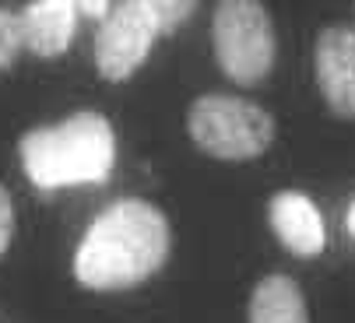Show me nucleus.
<instances>
[{
  "mask_svg": "<svg viewBox=\"0 0 355 323\" xmlns=\"http://www.w3.org/2000/svg\"><path fill=\"white\" fill-rule=\"evenodd\" d=\"M169 256V222L166 214L137 197H123L98 211L88 225L78 253L74 278L95 292H120L141 285Z\"/></svg>",
  "mask_w": 355,
  "mask_h": 323,
  "instance_id": "obj_1",
  "label": "nucleus"
},
{
  "mask_svg": "<svg viewBox=\"0 0 355 323\" xmlns=\"http://www.w3.org/2000/svg\"><path fill=\"white\" fill-rule=\"evenodd\" d=\"M18 155L32 183L60 186L103 180L116 155V134L95 110H78L57 123H39L18 137Z\"/></svg>",
  "mask_w": 355,
  "mask_h": 323,
  "instance_id": "obj_2",
  "label": "nucleus"
},
{
  "mask_svg": "<svg viewBox=\"0 0 355 323\" xmlns=\"http://www.w3.org/2000/svg\"><path fill=\"white\" fill-rule=\"evenodd\" d=\"M187 130L197 148L218 158H253L275 141V120L264 105L222 91H208L190 102Z\"/></svg>",
  "mask_w": 355,
  "mask_h": 323,
  "instance_id": "obj_3",
  "label": "nucleus"
},
{
  "mask_svg": "<svg viewBox=\"0 0 355 323\" xmlns=\"http://www.w3.org/2000/svg\"><path fill=\"white\" fill-rule=\"evenodd\" d=\"M211 42L222 71L239 85L268 78L275 64V28L257 0H222L211 18Z\"/></svg>",
  "mask_w": 355,
  "mask_h": 323,
  "instance_id": "obj_4",
  "label": "nucleus"
},
{
  "mask_svg": "<svg viewBox=\"0 0 355 323\" xmlns=\"http://www.w3.org/2000/svg\"><path fill=\"white\" fill-rule=\"evenodd\" d=\"M162 28L155 18L151 0H120L110 8V15L98 21L95 32V67L103 78L120 81L134 74L144 60V53Z\"/></svg>",
  "mask_w": 355,
  "mask_h": 323,
  "instance_id": "obj_5",
  "label": "nucleus"
},
{
  "mask_svg": "<svg viewBox=\"0 0 355 323\" xmlns=\"http://www.w3.org/2000/svg\"><path fill=\"white\" fill-rule=\"evenodd\" d=\"M313 67L324 102L334 116L355 120V28L352 25H324L313 49Z\"/></svg>",
  "mask_w": 355,
  "mask_h": 323,
  "instance_id": "obj_6",
  "label": "nucleus"
},
{
  "mask_svg": "<svg viewBox=\"0 0 355 323\" xmlns=\"http://www.w3.org/2000/svg\"><path fill=\"white\" fill-rule=\"evenodd\" d=\"M268 218L275 236L295 256H317L324 250V218L302 190H278L268 200Z\"/></svg>",
  "mask_w": 355,
  "mask_h": 323,
  "instance_id": "obj_7",
  "label": "nucleus"
},
{
  "mask_svg": "<svg viewBox=\"0 0 355 323\" xmlns=\"http://www.w3.org/2000/svg\"><path fill=\"white\" fill-rule=\"evenodd\" d=\"M74 18H78L74 0H35V4H25L18 11L25 49L39 53V57L64 53L74 35Z\"/></svg>",
  "mask_w": 355,
  "mask_h": 323,
  "instance_id": "obj_8",
  "label": "nucleus"
},
{
  "mask_svg": "<svg viewBox=\"0 0 355 323\" xmlns=\"http://www.w3.org/2000/svg\"><path fill=\"white\" fill-rule=\"evenodd\" d=\"M250 323H310L299 285L288 274H268L257 281L246 309Z\"/></svg>",
  "mask_w": 355,
  "mask_h": 323,
  "instance_id": "obj_9",
  "label": "nucleus"
},
{
  "mask_svg": "<svg viewBox=\"0 0 355 323\" xmlns=\"http://www.w3.org/2000/svg\"><path fill=\"white\" fill-rule=\"evenodd\" d=\"M21 21H18V11H8L0 8V71L11 67L15 57L21 53Z\"/></svg>",
  "mask_w": 355,
  "mask_h": 323,
  "instance_id": "obj_10",
  "label": "nucleus"
},
{
  "mask_svg": "<svg viewBox=\"0 0 355 323\" xmlns=\"http://www.w3.org/2000/svg\"><path fill=\"white\" fill-rule=\"evenodd\" d=\"M151 8H155L159 28L162 32H173L180 21H187L197 11V0H151Z\"/></svg>",
  "mask_w": 355,
  "mask_h": 323,
  "instance_id": "obj_11",
  "label": "nucleus"
},
{
  "mask_svg": "<svg viewBox=\"0 0 355 323\" xmlns=\"http://www.w3.org/2000/svg\"><path fill=\"white\" fill-rule=\"evenodd\" d=\"M11 232H15V204H11L8 186L0 183V256H4V250L11 243Z\"/></svg>",
  "mask_w": 355,
  "mask_h": 323,
  "instance_id": "obj_12",
  "label": "nucleus"
},
{
  "mask_svg": "<svg viewBox=\"0 0 355 323\" xmlns=\"http://www.w3.org/2000/svg\"><path fill=\"white\" fill-rule=\"evenodd\" d=\"M110 8L113 4H106V0H81V11H88V15H110Z\"/></svg>",
  "mask_w": 355,
  "mask_h": 323,
  "instance_id": "obj_13",
  "label": "nucleus"
},
{
  "mask_svg": "<svg viewBox=\"0 0 355 323\" xmlns=\"http://www.w3.org/2000/svg\"><path fill=\"white\" fill-rule=\"evenodd\" d=\"M348 229L355 232V204H352V211H348Z\"/></svg>",
  "mask_w": 355,
  "mask_h": 323,
  "instance_id": "obj_14",
  "label": "nucleus"
}]
</instances>
